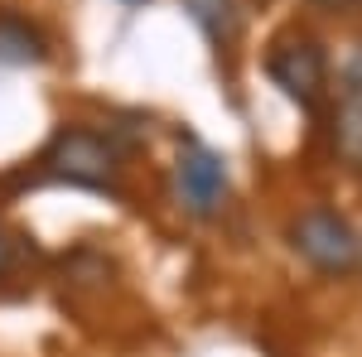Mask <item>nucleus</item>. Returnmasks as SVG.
Wrapping results in <instances>:
<instances>
[{
	"instance_id": "f257e3e1",
	"label": "nucleus",
	"mask_w": 362,
	"mask_h": 357,
	"mask_svg": "<svg viewBox=\"0 0 362 357\" xmlns=\"http://www.w3.org/2000/svg\"><path fill=\"white\" fill-rule=\"evenodd\" d=\"M44 174H54L73 189H97L116 193L121 184V150L112 145V136L87 131V126H63L54 131V140L44 145Z\"/></svg>"
},
{
	"instance_id": "f03ea898",
	"label": "nucleus",
	"mask_w": 362,
	"mask_h": 357,
	"mask_svg": "<svg viewBox=\"0 0 362 357\" xmlns=\"http://www.w3.org/2000/svg\"><path fill=\"white\" fill-rule=\"evenodd\" d=\"M290 247L319 275H353L362 266V232L334 208H305L290 222Z\"/></svg>"
},
{
	"instance_id": "7ed1b4c3",
	"label": "nucleus",
	"mask_w": 362,
	"mask_h": 357,
	"mask_svg": "<svg viewBox=\"0 0 362 357\" xmlns=\"http://www.w3.org/2000/svg\"><path fill=\"white\" fill-rule=\"evenodd\" d=\"M266 73H271V83L290 97V102H300V107H319V97H324V87H329V58L324 49L305 39V34H285L271 44V54H266Z\"/></svg>"
},
{
	"instance_id": "20e7f679",
	"label": "nucleus",
	"mask_w": 362,
	"mask_h": 357,
	"mask_svg": "<svg viewBox=\"0 0 362 357\" xmlns=\"http://www.w3.org/2000/svg\"><path fill=\"white\" fill-rule=\"evenodd\" d=\"M174 184H179V203L194 213V218H213L227 198V169L213 150L189 145L174 165Z\"/></svg>"
},
{
	"instance_id": "39448f33",
	"label": "nucleus",
	"mask_w": 362,
	"mask_h": 357,
	"mask_svg": "<svg viewBox=\"0 0 362 357\" xmlns=\"http://www.w3.org/2000/svg\"><path fill=\"white\" fill-rule=\"evenodd\" d=\"M44 58H49V39L39 29L20 15H0V63L29 68V63H44Z\"/></svg>"
},
{
	"instance_id": "423d86ee",
	"label": "nucleus",
	"mask_w": 362,
	"mask_h": 357,
	"mask_svg": "<svg viewBox=\"0 0 362 357\" xmlns=\"http://www.w3.org/2000/svg\"><path fill=\"white\" fill-rule=\"evenodd\" d=\"M334 145L343 160L362 165V97H343L334 116Z\"/></svg>"
},
{
	"instance_id": "0eeeda50",
	"label": "nucleus",
	"mask_w": 362,
	"mask_h": 357,
	"mask_svg": "<svg viewBox=\"0 0 362 357\" xmlns=\"http://www.w3.org/2000/svg\"><path fill=\"white\" fill-rule=\"evenodd\" d=\"M198 25L208 29L213 39H232L237 34V15H232V0H194Z\"/></svg>"
},
{
	"instance_id": "6e6552de",
	"label": "nucleus",
	"mask_w": 362,
	"mask_h": 357,
	"mask_svg": "<svg viewBox=\"0 0 362 357\" xmlns=\"http://www.w3.org/2000/svg\"><path fill=\"white\" fill-rule=\"evenodd\" d=\"M338 83H343V97H362V44H353V49L343 54Z\"/></svg>"
},
{
	"instance_id": "1a4fd4ad",
	"label": "nucleus",
	"mask_w": 362,
	"mask_h": 357,
	"mask_svg": "<svg viewBox=\"0 0 362 357\" xmlns=\"http://www.w3.org/2000/svg\"><path fill=\"white\" fill-rule=\"evenodd\" d=\"M10 266H15V242H10V237H5V227H0V275L10 271Z\"/></svg>"
},
{
	"instance_id": "9d476101",
	"label": "nucleus",
	"mask_w": 362,
	"mask_h": 357,
	"mask_svg": "<svg viewBox=\"0 0 362 357\" xmlns=\"http://www.w3.org/2000/svg\"><path fill=\"white\" fill-rule=\"evenodd\" d=\"M319 5H348V0H319Z\"/></svg>"
}]
</instances>
